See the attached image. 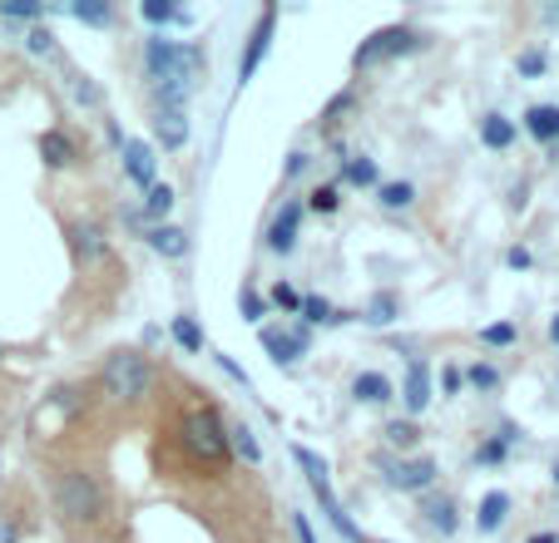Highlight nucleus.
<instances>
[{
	"label": "nucleus",
	"mask_w": 559,
	"mask_h": 543,
	"mask_svg": "<svg viewBox=\"0 0 559 543\" xmlns=\"http://www.w3.org/2000/svg\"><path fill=\"white\" fill-rule=\"evenodd\" d=\"M144 64L148 74L158 80H183L199 89V80L209 74V55L199 50V45H179V40H164V35H154V40L144 45Z\"/></svg>",
	"instance_id": "1"
},
{
	"label": "nucleus",
	"mask_w": 559,
	"mask_h": 543,
	"mask_svg": "<svg viewBox=\"0 0 559 543\" xmlns=\"http://www.w3.org/2000/svg\"><path fill=\"white\" fill-rule=\"evenodd\" d=\"M293 460L302 464V474H307V490L317 494V504H322V514H328V523H332V529H337V533H342V539H347V543H371L367 533H361L357 523L347 519V509H342V499H337V494H332V480H328V460H317L312 449H302V445L293 449Z\"/></svg>",
	"instance_id": "2"
},
{
	"label": "nucleus",
	"mask_w": 559,
	"mask_h": 543,
	"mask_svg": "<svg viewBox=\"0 0 559 543\" xmlns=\"http://www.w3.org/2000/svg\"><path fill=\"white\" fill-rule=\"evenodd\" d=\"M55 509L70 523H95L105 514V490H99L95 474L85 470H64L60 484H55Z\"/></svg>",
	"instance_id": "3"
},
{
	"label": "nucleus",
	"mask_w": 559,
	"mask_h": 543,
	"mask_svg": "<svg viewBox=\"0 0 559 543\" xmlns=\"http://www.w3.org/2000/svg\"><path fill=\"white\" fill-rule=\"evenodd\" d=\"M99 386H105V396L115 400H144L148 386H154V371H148V361L139 351H115L105 361V371H99Z\"/></svg>",
	"instance_id": "4"
},
{
	"label": "nucleus",
	"mask_w": 559,
	"mask_h": 543,
	"mask_svg": "<svg viewBox=\"0 0 559 543\" xmlns=\"http://www.w3.org/2000/svg\"><path fill=\"white\" fill-rule=\"evenodd\" d=\"M183 445L199 455V460H209V464H223L228 460V425L218 420V410H189L183 415Z\"/></svg>",
	"instance_id": "5"
},
{
	"label": "nucleus",
	"mask_w": 559,
	"mask_h": 543,
	"mask_svg": "<svg viewBox=\"0 0 559 543\" xmlns=\"http://www.w3.org/2000/svg\"><path fill=\"white\" fill-rule=\"evenodd\" d=\"M421 45H426V35L406 31V25H386V31L367 35V40L357 45V55H352V64H357V70H367V64L396 60V55H412V50H421Z\"/></svg>",
	"instance_id": "6"
},
{
	"label": "nucleus",
	"mask_w": 559,
	"mask_h": 543,
	"mask_svg": "<svg viewBox=\"0 0 559 543\" xmlns=\"http://www.w3.org/2000/svg\"><path fill=\"white\" fill-rule=\"evenodd\" d=\"M381 474H386L391 490H402V494H421L436 484V460H426V455H416V460H381Z\"/></svg>",
	"instance_id": "7"
},
{
	"label": "nucleus",
	"mask_w": 559,
	"mask_h": 543,
	"mask_svg": "<svg viewBox=\"0 0 559 543\" xmlns=\"http://www.w3.org/2000/svg\"><path fill=\"white\" fill-rule=\"evenodd\" d=\"M273 31H277V11L267 5L263 15H258V25H253V35H248V50H243V60H238V84H248L258 74V64L267 60V50H273Z\"/></svg>",
	"instance_id": "8"
},
{
	"label": "nucleus",
	"mask_w": 559,
	"mask_h": 543,
	"mask_svg": "<svg viewBox=\"0 0 559 543\" xmlns=\"http://www.w3.org/2000/svg\"><path fill=\"white\" fill-rule=\"evenodd\" d=\"M119 154H124V178L129 183H139V189H154L158 183V158H154V144H144V138H124V144H119Z\"/></svg>",
	"instance_id": "9"
},
{
	"label": "nucleus",
	"mask_w": 559,
	"mask_h": 543,
	"mask_svg": "<svg viewBox=\"0 0 559 543\" xmlns=\"http://www.w3.org/2000/svg\"><path fill=\"white\" fill-rule=\"evenodd\" d=\"M263 351L273 355V366H293L307 351V331H283V326H263Z\"/></svg>",
	"instance_id": "10"
},
{
	"label": "nucleus",
	"mask_w": 559,
	"mask_h": 543,
	"mask_svg": "<svg viewBox=\"0 0 559 543\" xmlns=\"http://www.w3.org/2000/svg\"><path fill=\"white\" fill-rule=\"evenodd\" d=\"M297 228H302V203H283V213H277L273 228H267V248H273L277 257H287V252L297 248Z\"/></svg>",
	"instance_id": "11"
},
{
	"label": "nucleus",
	"mask_w": 559,
	"mask_h": 543,
	"mask_svg": "<svg viewBox=\"0 0 559 543\" xmlns=\"http://www.w3.org/2000/svg\"><path fill=\"white\" fill-rule=\"evenodd\" d=\"M402 400L412 415H421L426 406H431V366H426L421 355H416L412 366H406V386H402Z\"/></svg>",
	"instance_id": "12"
},
{
	"label": "nucleus",
	"mask_w": 559,
	"mask_h": 543,
	"mask_svg": "<svg viewBox=\"0 0 559 543\" xmlns=\"http://www.w3.org/2000/svg\"><path fill=\"white\" fill-rule=\"evenodd\" d=\"M154 144H164V148L189 144V114H183V109H158L154 114Z\"/></svg>",
	"instance_id": "13"
},
{
	"label": "nucleus",
	"mask_w": 559,
	"mask_h": 543,
	"mask_svg": "<svg viewBox=\"0 0 559 543\" xmlns=\"http://www.w3.org/2000/svg\"><path fill=\"white\" fill-rule=\"evenodd\" d=\"M148 248H154L158 257L179 262V257H189V232L174 228V222H158V228H148Z\"/></svg>",
	"instance_id": "14"
},
{
	"label": "nucleus",
	"mask_w": 559,
	"mask_h": 543,
	"mask_svg": "<svg viewBox=\"0 0 559 543\" xmlns=\"http://www.w3.org/2000/svg\"><path fill=\"white\" fill-rule=\"evenodd\" d=\"M525 134L539 138V144H559V105L525 109Z\"/></svg>",
	"instance_id": "15"
},
{
	"label": "nucleus",
	"mask_w": 559,
	"mask_h": 543,
	"mask_svg": "<svg viewBox=\"0 0 559 543\" xmlns=\"http://www.w3.org/2000/svg\"><path fill=\"white\" fill-rule=\"evenodd\" d=\"M70 248H74V257H85V262H99L105 257V232L95 228V222H70Z\"/></svg>",
	"instance_id": "16"
},
{
	"label": "nucleus",
	"mask_w": 559,
	"mask_h": 543,
	"mask_svg": "<svg viewBox=\"0 0 559 543\" xmlns=\"http://www.w3.org/2000/svg\"><path fill=\"white\" fill-rule=\"evenodd\" d=\"M421 514H426V523H431L436 533H455V529H461V509H455L451 494H431V499L421 504Z\"/></svg>",
	"instance_id": "17"
},
{
	"label": "nucleus",
	"mask_w": 559,
	"mask_h": 543,
	"mask_svg": "<svg viewBox=\"0 0 559 543\" xmlns=\"http://www.w3.org/2000/svg\"><path fill=\"white\" fill-rule=\"evenodd\" d=\"M352 396L357 400H367V406H386L396 390H391V381L381 376V371H361L357 381H352Z\"/></svg>",
	"instance_id": "18"
},
{
	"label": "nucleus",
	"mask_w": 559,
	"mask_h": 543,
	"mask_svg": "<svg viewBox=\"0 0 559 543\" xmlns=\"http://www.w3.org/2000/svg\"><path fill=\"white\" fill-rule=\"evenodd\" d=\"M506 514H510V494H506V490H490L486 499H480V514H475V529H480V533H496L500 523H506Z\"/></svg>",
	"instance_id": "19"
},
{
	"label": "nucleus",
	"mask_w": 559,
	"mask_h": 543,
	"mask_svg": "<svg viewBox=\"0 0 559 543\" xmlns=\"http://www.w3.org/2000/svg\"><path fill=\"white\" fill-rule=\"evenodd\" d=\"M40 158L50 168H70L74 164V138L64 134V129H50V134H40Z\"/></svg>",
	"instance_id": "20"
},
{
	"label": "nucleus",
	"mask_w": 559,
	"mask_h": 543,
	"mask_svg": "<svg viewBox=\"0 0 559 543\" xmlns=\"http://www.w3.org/2000/svg\"><path fill=\"white\" fill-rule=\"evenodd\" d=\"M174 203H179V198H174L169 183H154V189L144 193V208H139V218H148V222L158 228V222H164V218L174 213Z\"/></svg>",
	"instance_id": "21"
},
{
	"label": "nucleus",
	"mask_w": 559,
	"mask_h": 543,
	"mask_svg": "<svg viewBox=\"0 0 559 543\" xmlns=\"http://www.w3.org/2000/svg\"><path fill=\"white\" fill-rule=\"evenodd\" d=\"M396 316H402V297H396V292H377L367 302V312H361V322H367V326H391Z\"/></svg>",
	"instance_id": "22"
},
{
	"label": "nucleus",
	"mask_w": 559,
	"mask_h": 543,
	"mask_svg": "<svg viewBox=\"0 0 559 543\" xmlns=\"http://www.w3.org/2000/svg\"><path fill=\"white\" fill-rule=\"evenodd\" d=\"M64 11H70L80 25H99V31L115 25V5H105V0H74V5H64Z\"/></svg>",
	"instance_id": "23"
},
{
	"label": "nucleus",
	"mask_w": 559,
	"mask_h": 543,
	"mask_svg": "<svg viewBox=\"0 0 559 543\" xmlns=\"http://www.w3.org/2000/svg\"><path fill=\"white\" fill-rule=\"evenodd\" d=\"M139 15H144L148 25H189V21H193L189 11L169 5V0H144V5H139Z\"/></svg>",
	"instance_id": "24"
},
{
	"label": "nucleus",
	"mask_w": 559,
	"mask_h": 543,
	"mask_svg": "<svg viewBox=\"0 0 559 543\" xmlns=\"http://www.w3.org/2000/svg\"><path fill=\"white\" fill-rule=\"evenodd\" d=\"M342 178H347V183H357V189H381L377 158H347V164H342Z\"/></svg>",
	"instance_id": "25"
},
{
	"label": "nucleus",
	"mask_w": 559,
	"mask_h": 543,
	"mask_svg": "<svg viewBox=\"0 0 559 543\" xmlns=\"http://www.w3.org/2000/svg\"><path fill=\"white\" fill-rule=\"evenodd\" d=\"M480 138H486V148H510L515 144V124L506 114H486L480 119Z\"/></svg>",
	"instance_id": "26"
},
{
	"label": "nucleus",
	"mask_w": 559,
	"mask_h": 543,
	"mask_svg": "<svg viewBox=\"0 0 559 543\" xmlns=\"http://www.w3.org/2000/svg\"><path fill=\"white\" fill-rule=\"evenodd\" d=\"M228 449L233 455H243L248 464H263V445L253 439V430L248 425H228Z\"/></svg>",
	"instance_id": "27"
},
{
	"label": "nucleus",
	"mask_w": 559,
	"mask_h": 543,
	"mask_svg": "<svg viewBox=\"0 0 559 543\" xmlns=\"http://www.w3.org/2000/svg\"><path fill=\"white\" fill-rule=\"evenodd\" d=\"M169 331H174V341H179L189 355H199V351H203V326L193 322V316H174Z\"/></svg>",
	"instance_id": "28"
},
{
	"label": "nucleus",
	"mask_w": 559,
	"mask_h": 543,
	"mask_svg": "<svg viewBox=\"0 0 559 543\" xmlns=\"http://www.w3.org/2000/svg\"><path fill=\"white\" fill-rule=\"evenodd\" d=\"M377 203H381V208H391V213H396V208H412V203H416V189L406 183V178H402V183H381V189H377Z\"/></svg>",
	"instance_id": "29"
},
{
	"label": "nucleus",
	"mask_w": 559,
	"mask_h": 543,
	"mask_svg": "<svg viewBox=\"0 0 559 543\" xmlns=\"http://www.w3.org/2000/svg\"><path fill=\"white\" fill-rule=\"evenodd\" d=\"M302 316L312 326H332V322H347V316L337 312V306L328 302V297H302Z\"/></svg>",
	"instance_id": "30"
},
{
	"label": "nucleus",
	"mask_w": 559,
	"mask_h": 543,
	"mask_svg": "<svg viewBox=\"0 0 559 543\" xmlns=\"http://www.w3.org/2000/svg\"><path fill=\"white\" fill-rule=\"evenodd\" d=\"M416 439H421L416 420H391V425H386V445L402 449V455H406V449H416Z\"/></svg>",
	"instance_id": "31"
},
{
	"label": "nucleus",
	"mask_w": 559,
	"mask_h": 543,
	"mask_svg": "<svg viewBox=\"0 0 559 543\" xmlns=\"http://www.w3.org/2000/svg\"><path fill=\"white\" fill-rule=\"evenodd\" d=\"M0 15H5V21H40L45 5L40 0H0Z\"/></svg>",
	"instance_id": "32"
},
{
	"label": "nucleus",
	"mask_w": 559,
	"mask_h": 543,
	"mask_svg": "<svg viewBox=\"0 0 559 543\" xmlns=\"http://www.w3.org/2000/svg\"><path fill=\"white\" fill-rule=\"evenodd\" d=\"M510 439H515V430H506V435L486 439V445L475 449V460H480V464H500V460H506V449H510Z\"/></svg>",
	"instance_id": "33"
},
{
	"label": "nucleus",
	"mask_w": 559,
	"mask_h": 543,
	"mask_svg": "<svg viewBox=\"0 0 559 543\" xmlns=\"http://www.w3.org/2000/svg\"><path fill=\"white\" fill-rule=\"evenodd\" d=\"M461 376H465V386H475V390H496L500 386V371L486 366V361H475V366L461 371Z\"/></svg>",
	"instance_id": "34"
},
{
	"label": "nucleus",
	"mask_w": 559,
	"mask_h": 543,
	"mask_svg": "<svg viewBox=\"0 0 559 543\" xmlns=\"http://www.w3.org/2000/svg\"><path fill=\"white\" fill-rule=\"evenodd\" d=\"M238 312H243V322H263V316H267V297H258L253 287H243V292H238Z\"/></svg>",
	"instance_id": "35"
},
{
	"label": "nucleus",
	"mask_w": 559,
	"mask_h": 543,
	"mask_svg": "<svg viewBox=\"0 0 559 543\" xmlns=\"http://www.w3.org/2000/svg\"><path fill=\"white\" fill-rule=\"evenodd\" d=\"M307 208L312 213H337L342 198H337V183H322V189H312V198H307Z\"/></svg>",
	"instance_id": "36"
},
{
	"label": "nucleus",
	"mask_w": 559,
	"mask_h": 543,
	"mask_svg": "<svg viewBox=\"0 0 559 543\" xmlns=\"http://www.w3.org/2000/svg\"><path fill=\"white\" fill-rule=\"evenodd\" d=\"M273 306H283V312H302V292L287 287V282H277L273 287Z\"/></svg>",
	"instance_id": "37"
},
{
	"label": "nucleus",
	"mask_w": 559,
	"mask_h": 543,
	"mask_svg": "<svg viewBox=\"0 0 559 543\" xmlns=\"http://www.w3.org/2000/svg\"><path fill=\"white\" fill-rule=\"evenodd\" d=\"M480 341H486V346H510V341H515V322H496V326H486V331H480Z\"/></svg>",
	"instance_id": "38"
},
{
	"label": "nucleus",
	"mask_w": 559,
	"mask_h": 543,
	"mask_svg": "<svg viewBox=\"0 0 559 543\" xmlns=\"http://www.w3.org/2000/svg\"><path fill=\"white\" fill-rule=\"evenodd\" d=\"M25 50H31V55H55V35H50V31H40V25H35V31L25 35Z\"/></svg>",
	"instance_id": "39"
},
{
	"label": "nucleus",
	"mask_w": 559,
	"mask_h": 543,
	"mask_svg": "<svg viewBox=\"0 0 559 543\" xmlns=\"http://www.w3.org/2000/svg\"><path fill=\"white\" fill-rule=\"evenodd\" d=\"M545 50H525L520 55V74H525V80H535V74H545Z\"/></svg>",
	"instance_id": "40"
},
{
	"label": "nucleus",
	"mask_w": 559,
	"mask_h": 543,
	"mask_svg": "<svg viewBox=\"0 0 559 543\" xmlns=\"http://www.w3.org/2000/svg\"><path fill=\"white\" fill-rule=\"evenodd\" d=\"M347 109H352V89H342V95H332V105L322 109V124H332V119L347 114Z\"/></svg>",
	"instance_id": "41"
},
{
	"label": "nucleus",
	"mask_w": 559,
	"mask_h": 543,
	"mask_svg": "<svg viewBox=\"0 0 559 543\" xmlns=\"http://www.w3.org/2000/svg\"><path fill=\"white\" fill-rule=\"evenodd\" d=\"M218 366H223V371H228V376H233V381H243V390H253V381H248V376H243V366H238V361H233V355H218Z\"/></svg>",
	"instance_id": "42"
},
{
	"label": "nucleus",
	"mask_w": 559,
	"mask_h": 543,
	"mask_svg": "<svg viewBox=\"0 0 559 543\" xmlns=\"http://www.w3.org/2000/svg\"><path fill=\"white\" fill-rule=\"evenodd\" d=\"M307 164H312L307 154H287V168H283V173H287V178H302V173H307Z\"/></svg>",
	"instance_id": "43"
},
{
	"label": "nucleus",
	"mask_w": 559,
	"mask_h": 543,
	"mask_svg": "<svg viewBox=\"0 0 559 543\" xmlns=\"http://www.w3.org/2000/svg\"><path fill=\"white\" fill-rule=\"evenodd\" d=\"M293 529H297V543H317V539H312V523H307V514H293Z\"/></svg>",
	"instance_id": "44"
},
{
	"label": "nucleus",
	"mask_w": 559,
	"mask_h": 543,
	"mask_svg": "<svg viewBox=\"0 0 559 543\" xmlns=\"http://www.w3.org/2000/svg\"><path fill=\"white\" fill-rule=\"evenodd\" d=\"M506 262H510L515 272H525V267H530V252H525V248H510V252H506Z\"/></svg>",
	"instance_id": "45"
},
{
	"label": "nucleus",
	"mask_w": 559,
	"mask_h": 543,
	"mask_svg": "<svg viewBox=\"0 0 559 543\" xmlns=\"http://www.w3.org/2000/svg\"><path fill=\"white\" fill-rule=\"evenodd\" d=\"M441 386H445V390H451V396H455V390H461V386H465V376H461V371H455V366H451V371H445V376H441Z\"/></svg>",
	"instance_id": "46"
},
{
	"label": "nucleus",
	"mask_w": 559,
	"mask_h": 543,
	"mask_svg": "<svg viewBox=\"0 0 559 543\" xmlns=\"http://www.w3.org/2000/svg\"><path fill=\"white\" fill-rule=\"evenodd\" d=\"M0 543H15V523H0Z\"/></svg>",
	"instance_id": "47"
},
{
	"label": "nucleus",
	"mask_w": 559,
	"mask_h": 543,
	"mask_svg": "<svg viewBox=\"0 0 559 543\" xmlns=\"http://www.w3.org/2000/svg\"><path fill=\"white\" fill-rule=\"evenodd\" d=\"M530 543H559V533H535Z\"/></svg>",
	"instance_id": "48"
},
{
	"label": "nucleus",
	"mask_w": 559,
	"mask_h": 543,
	"mask_svg": "<svg viewBox=\"0 0 559 543\" xmlns=\"http://www.w3.org/2000/svg\"><path fill=\"white\" fill-rule=\"evenodd\" d=\"M549 341L559 346V316H555V322H549Z\"/></svg>",
	"instance_id": "49"
},
{
	"label": "nucleus",
	"mask_w": 559,
	"mask_h": 543,
	"mask_svg": "<svg viewBox=\"0 0 559 543\" xmlns=\"http://www.w3.org/2000/svg\"><path fill=\"white\" fill-rule=\"evenodd\" d=\"M555 484H559V460H555Z\"/></svg>",
	"instance_id": "50"
}]
</instances>
